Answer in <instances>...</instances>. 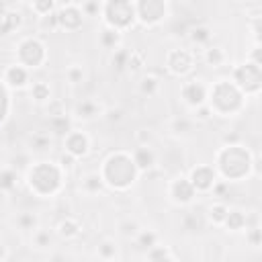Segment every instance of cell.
Wrapping results in <instances>:
<instances>
[{"instance_id": "b9f144b4", "label": "cell", "mask_w": 262, "mask_h": 262, "mask_svg": "<svg viewBox=\"0 0 262 262\" xmlns=\"http://www.w3.org/2000/svg\"><path fill=\"white\" fill-rule=\"evenodd\" d=\"M80 10L84 16H96L98 12H102V4L100 2H82Z\"/></svg>"}, {"instance_id": "30bf717a", "label": "cell", "mask_w": 262, "mask_h": 262, "mask_svg": "<svg viewBox=\"0 0 262 262\" xmlns=\"http://www.w3.org/2000/svg\"><path fill=\"white\" fill-rule=\"evenodd\" d=\"M166 70L174 76H186L192 70V53L188 49H172L166 55Z\"/></svg>"}, {"instance_id": "7bdbcfd3", "label": "cell", "mask_w": 262, "mask_h": 262, "mask_svg": "<svg viewBox=\"0 0 262 262\" xmlns=\"http://www.w3.org/2000/svg\"><path fill=\"white\" fill-rule=\"evenodd\" d=\"M57 166H59L63 172H72V170H74V166H76V158H74V156H70V154H61V156H59Z\"/></svg>"}, {"instance_id": "4dcf8cb0", "label": "cell", "mask_w": 262, "mask_h": 262, "mask_svg": "<svg viewBox=\"0 0 262 262\" xmlns=\"http://www.w3.org/2000/svg\"><path fill=\"white\" fill-rule=\"evenodd\" d=\"M31 96H33L35 102H47V100H51L49 84L47 82H35L31 86Z\"/></svg>"}, {"instance_id": "d590c367", "label": "cell", "mask_w": 262, "mask_h": 262, "mask_svg": "<svg viewBox=\"0 0 262 262\" xmlns=\"http://www.w3.org/2000/svg\"><path fill=\"white\" fill-rule=\"evenodd\" d=\"M158 88H160V80L156 76H145L139 82V92L145 94V96H154L158 92Z\"/></svg>"}, {"instance_id": "f35d334b", "label": "cell", "mask_w": 262, "mask_h": 262, "mask_svg": "<svg viewBox=\"0 0 262 262\" xmlns=\"http://www.w3.org/2000/svg\"><path fill=\"white\" fill-rule=\"evenodd\" d=\"M33 242H35V246L37 248H47V246H51V231L49 229H37L35 233H33Z\"/></svg>"}, {"instance_id": "ac0fdd59", "label": "cell", "mask_w": 262, "mask_h": 262, "mask_svg": "<svg viewBox=\"0 0 262 262\" xmlns=\"http://www.w3.org/2000/svg\"><path fill=\"white\" fill-rule=\"evenodd\" d=\"M20 25H23V14H20L18 10L8 8V10L0 16V37L10 35V33H12V31H16Z\"/></svg>"}, {"instance_id": "7402d4cb", "label": "cell", "mask_w": 262, "mask_h": 262, "mask_svg": "<svg viewBox=\"0 0 262 262\" xmlns=\"http://www.w3.org/2000/svg\"><path fill=\"white\" fill-rule=\"evenodd\" d=\"M225 57L227 55H225L223 47H219V45H209L205 49V53H203V59H205V63L209 68H221L225 63Z\"/></svg>"}, {"instance_id": "d6a6232c", "label": "cell", "mask_w": 262, "mask_h": 262, "mask_svg": "<svg viewBox=\"0 0 262 262\" xmlns=\"http://www.w3.org/2000/svg\"><path fill=\"white\" fill-rule=\"evenodd\" d=\"M147 260L149 262H174V258L166 246H154L151 250H147Z\"/></svg>"}, {"instance_id": "ab89813d", "label": "cell", "mask_w": 262, "mask_h": 262, "mask_svg": "<svg viewBox=\"0 0 262 262\" xmlns=\"http://www.w3.org/2000/svg\"><path fill=\"white\" fill-rule=\"evenodd\" d=\"M41 29L43 31H57L59 29V18H57V12H51V14H47V16H41Z\"/></svg>"}, {"instance_id": "44dd1931", "label": "cell", "mask_w": 262, "mask_h": 262, "mask_svg": "<svg viewBox=\"0 0 262 262\" xmlns=\"http://www.w3.org/2000/svg\"><path fill=\"white\" fill-rule=\"evenodd\" d=\"M188 39H190V43L192 45H207L209 47V43H211V39H213V31L207 27V25H196V27H192L190 31H188Z\"/></svg>"}, {"instance_id": "5b68a950", "label": "cell", "mask_w": 262, "mask_h": 262, "mask_svg": "<svg viewBox=\"0 0 262 262\" xmlns=\"http://www.w3.org/2000/svg\"><path fill=\"white\" fill-rule=\"evenodd\" d=\"M102 16H104V27H111L115 31H125L133 27L135 18V4L129 0H108L102 4Z\"/></svg>"}, {"instance_id": "2e32d148", "label": "cell", "mask_w": 262, "mask_h": 262, "mask_svg": "<svg viewBox=\"0 0 262 262\" xmlns=\"http://www.w3.org/2000/svg\"><path fill=\"white\" fill-rule=\"evenodd\" d=\"M131 160H133L137 172H143V170H149V168L156 166V154H154V149H151L149 145H139V147L133 151Z\"/></svg>"}, {"instance_id": "cb8c5ba5", "label": "cell", "mask_w": 262, "mask_h": 262, "mask_svg": "<svg viewBox=\"0 0 262 262\" xmlns=\"http://www.w3.org/2000/svg\"><path fill=\"white\" fill-rule=\"evenodd\" d=\"M135 246L143 252L151 250L154 246H158V233L154 229H141L137 235H135Z\"/></svg>"}, {"instance_id": "8fae6325", "label": "cell", "mask_w": 262, "mask_h": 262, "mask_svg": "<svg viewBox=\"0 0 262 262\" xmlns=\"http://www.w3.org/2000/svg\"><path fill=\"white\" fill-rule=\"evenodd\" d=\"M180 94H182V100H184L188 106L196 108V106L207 104L209 90H207V86H205L201 80H190V82H184V84H182Z\"/></svg>"}, {"instance_id": "8992f818", "label": "cell", "mask_w": 262, "mask_h": 262, "mask_svg": "<svg viewBox=\"0 0 262 262\" xmlns=\"http://www.w3.org/2000/svg\"><path fill=\"white\" fill-rule=\"evenodd\" d=\"M233 84L242 94H258L262 88V70L254 61L233 68Z\"/></svg>"}, {"instance_id": "bcb514c9", "label": "cell", "mask_w": 262, "mask_h": 262, "mask_svg": "<svg viewBox=\"0 0 262 262\" xmlns=\"http://www.w3.org/2000/svg\"><path fill=\"white\" fill-rule=\"evenodd\" d=\"M211 117H213V113H211V108H209L207 104H203V106H196V108H194V119H196V121L205 123V121H209Z\"/></svg>"}, {"instance_id": "e0dca14e", "label": "cell", "mask_w": 262, "mask_h": 262, "mask_svg": "<svg viewBox=\"0 0 262 262\" xmlns=\"http://www.w3.org/2000/svg\"><path fill=\"white\" fill-rule=\"evenodd\" d=\"M100 113H102V106L96 100H90V98H86V100H82V102H78L74 106V117L82 119V121H92Z\"/></svg>"}, {"instance_id": "f1b7e54d", "label": "cell", "mask_w": 262, "mask_h": 262, "mask_svg": "<svg viewBox=\"0 0 262 262\" xmlns=\"http://www.w3.org/2000/svg\"><path fill=\"white\" fill-rule=\"evenodd\" d=\"M18 182V172L12 168H2L0 170V190H14Z\"/></svg>"}, {"instance_id": "9a60e30c", "label": "cell", "mask_w": 262, "mask_h": 262, "mask_svg": "<svg viewBox=\"0 0 262 262\" xmlns=\"http://www.w3.org/2000/svg\"><path fill=\"white\" fill-rule=\"evenodd\" d=\"M4 82H6L10 88L20 90V88H25V86L29 84V70L23 68V66H18V63L8 66V68L4 70Z\"/></svg>"}, {"instance_id": "7a4b0ae2", "label": "cell", "mask_w": 262, "mask_h": 262, "mask_svg": "<svg viewBox=\"0 0 262 262\" xmlns=\"http://www.w3.org/2000/svg\"><path fill=\"white\" fill-rule=\"evenodd\" d=\"M29 188L39 196H51L63 186V170L53 162H37L27 172Z\"/></svg>"}, {"instance_id": "f5cc1de1", "label": "cell", "mask_w": 262, "mask_h": 262, "mask_svg": "<svg viewBox=\"0 0 262 262\" xmlns=\"http://www.w3.org/2000/svg\"><path fill=\"white\" fill-rule=\"evenodd\" d=\"M100 262H102V260H100Z\"/></svg>"}, {"instance_id": "ba28073f", "label": "cell", "mask_w": 262, "mask_h": 262, "mask_svg": "<svg viewBox=\"0 0 262 262\" xmlns=\"http://www.w3.org/2000/svg\"><path fill=\"white\" fill-rule=\"evenodd\" d=\"M135 4V18L143 27H156L168 16V2L164 0H139Z\"/></svg>"}, {"instance_id": "816d5d0a", "label": "cell", "mask_w": 262, "mask_h": 262, "mask_svg": "<svg viewBox=\"0 0 262 262\" xmlns=\"http://www.w3.org/2000/svg\"><path fill=\"white\" fill-rule=\"evenodd\" d=\"M4 256H6V250H4V246H2V242H0V262L4 260Z\"/></svg>"}, {"instance_id": "f907efd6", "label": "cell", "mask_w": 262, "mask_h": 262, "mask_svg": "<svg viewBox=\"0 0 262 262\" xmlns=\"http://www.w3.org/2000/svg\"><path fill=\"white\" fill-rule=\"evenodd\" d=\"M246 237H248V242H250L252 246H260V229H252Z\"/></svg>"}, {"instance_id": "52a82bcc", "label": "cell", "mask_w": 262, "mask_h": 262, "mask_svg": "<svg viewBox=\"0 0 262 262\" xmlns=\"http://www.w3.org/2000/svg\"><path fill=\"white\" fill-rule=\"evenodd\" d=\"M16 59L18 66L33 70V68H41L43 61L47 59V51L41 39L37 37H27L16 45Z\"/></svg>"}, {"instance_id": "d6986e66", "label": "cell", "mask_w": 262, "mask_h": 262, "mask_svg": "<svg viewBox=\"0 0 262 262\" xmlns=\"http://www.w3.org/2000/svg\"><path fill=\"white\" fill-rule=\"evenodd\" d=\"M121 41H123V35L111 27H102L100 33H98V43L104 47V49H111V51H117L121 47Z\"/></svg>"}, {"instance_id": "83f0119b", "label": "cell", "mask_w": 262, "mask_h": 262, "mask_svg": "<svg viewBox=\"0 0 262 262\" xmlns=\"http://www.w3.org/2000/svg\"><path fill=\"white\" fill-rule=\"evenodd\" d=\"M223 225L229 231H239V229L246 227V215L242 211H229L227 217H225V221H223Z\"/></svg>"}, {"instance_id": "7c38bea8", "label": "cell", "mask_w": 262, "mask_h": 262, "mask_svg": "<svg viewBox=\"0 0 262 262\" xmlns=\"http://www.w3.org/2000/svg\"><path fill=\"white\" fill-rule=\"evenodd\" d=\"M188 182L192 184L194 192H207L213 188V184L217 182V172L213 170V166H196L190 176H188Z\"/></svg>"}, {"instance_id": "484cf974", "label": "cell", "mask_w": 262, "mask_h": 262, "mask_svg": "<svg viewBox=\"0 0 262 262\" xmlns=\"http://www.w3.org/2000/svg\"><path fill=\"white\" fill-rule=\"evenodd\" d=\"M96 254H98V258H100L102 262H111V260L117 258L119 248H117L115 239H102V242L98 244V248H96Z\"/></svg>"}, {"instance_id": "4316f807", "label": "cell", "mask_w": 262, "mask_h": 262, "mask_svg": "<svg viewBox=\"0 0 262 262\" xmlns=\"http://www.w3.org/2000/svg\"><path fill=\"white\" fill-rule=\"evenodd\" d=\"M29 145L33 151H47L51 147V135L45 131H37L29 137Z\"/></svg>"}, {"instance_id": "5bb4252c", "label": "cell", "mask_w": 262, "mask_h": 262, "mask_svg": "<svg viewBox=\"0 0 262 262\" xmlns=\"http://www.w3.org/2000/svg\"><path fill=\"white\" fill-rule=\"evenodd\" d=\"M194 188H192V184L188 182V178H184V176H180V178H176L172 184H170V196L178 203V205H188L192 199H194Z\"/></svg>"}, {"instance_id": "74e56055", "label": "cell", "mask_w": 262, "mask_h": 262, "mask_svg": "<svg viewBox=\"0 0 262 262\" xmlns=\"http://www.w3.org/2000/svg\"><path fill=\"white\" fill-rule=\"evenodd\" d=\"M127 59H129V49H123L119 47L117 51H113V57H111V63L115 70H127Z\"/></svg>"}, {"instance_id": "1f68e13d", "label": "cell", "mask_w": 262, "mask_h": 262, "mask_svg": "<svg viewBox=\"0 0 262 262\" xmlns=\"http://www.w3.org/2000/svg\"><path fill=\"white\" fill-rule=\"evenodd\" d=\"M145 61H147L145 51H141V49H131V51H129V59H127V70L137 72V70H141V68L145 66Z\"/></svg>"}, {"instance_id": "60d3db41", "label": "cell", "mask_w": 262, "mask_h": 262, "mask_svg": "<svg viewBox=\"0 0 262 262\" xmlns=\"http://www.w3.org/2000/svg\"><path fill=\"white\" fill-rule=\"evenodd\" d=\"M66 78H68V82L70 84H80L82 80H84V70H82V66H70L68 70H66Z\"/></svg>"}, {"instance_id": "3957f363", "label": "cell", "mask_w": 262, "mask_h": 262, "mask_svg": "<svg viewBox=\"0 0 262 262\" xmlns=\"http://www.w3.org/2000/svg\"><path fill=\"white\" fill-rule=\"evenodd\" d=\"M217 168L223 178L227 180H239L250 174L252 168V156L246 147L237 145H223L217 154Z\"/></svg>"}, {"instance_id": "7dc6e473", "label": "cell", "mask_w": 262, "mask_h": 262, "mask_svg": "<svg viewBox=\"0 0 262 262\" xmlns=\"http://www.w3.org/2000/svg\"><path fill=\"white\" fill-rule=\"evenodd\" d=\"M135 139H137L139 145H149L154 137H151V133H149L147 129H139V131L135 133Z\"/></svg>"}, {"instance_id": "9c48e42d", "label": "cell", "mask_w": 262, "mask_h": 262, "mask_svg": "<svg viewBox=\"0 0 262 262\" xmlns=\"http://www.w3.org/2000/svg\"><path fill=\"white\" fill-rule=\"evenodd\" d=\"M55 12H57V18H59V29L78 31L84 25V14L80 10V4H76V2L61 4V6H57Z\"/></svg>"}, {"instance_id": "d4e9b609", "label": "cell", "mask_w": 262, "mask_h": 262, "mask_svg": "<svg viewBox=\"0 0 262 262\" xmlns=\"http://www.w3.org/2000/svg\"><path fill=\"white\" fill-rule=\"evenodd\" d=\"M102 186H104V182H102V178H100L98 172H90V174H86L82 178V188L88 194H98L102 190Z\"/></svg>"}, {"instance_id": "681fc988", "label": "cell", "mask_w": 262, "mask_h": 262, "mask_svg": "<svg viewBox=\"0 0 262 262\" xmlns=\"http://www.w3.org/2000/svg\"><path fill=\"white\" fill-rule=\"evenodd\" d=\"M106 119L108 121H121L123 119V111L121 108H108L106 111Z\"/></svg>"}, {"instance_id": "603a6c76", "label": "cell", "mask_w": 262, "mask_h": 262, "mask_svg": "<svg viewBox=\"0 0 262 262\" xmlns=\"http://www.w3.org/2000/svg\"><path fill=\"white\" fill-rule=\"evenodd\" d=\"M80 231H82V227H80L78 219H74V217H66V219H61L59 225H57V233H59L61 237H66V239H74V237H78Z\"/></svg>"}, {"instance_id": "e575fe53", "label": "cell", "mask_w": 262, "mask_h": 262, "mask_svg": "<svg viewBox=\"0 0 262 262\" xmlns=\"http://www.w3.org/2000/svg\"><path fill=\"white\" fill-rule=\"evenodd\" d=\"M139 231H141L139 223H137L135 219H131V217H127V219H123V221L119 223V233H121L123 237H135Z\"/></svg>"}, {"instance_id": "277c9868", "label": "cell", "mask_w": 262, "mask_h": 262, "mask_svg": "<svg viewBox=\"0 0 262 262\" xmlns=\"http://www.w3.org/2000/svg\"><path fill=\"white\" fill-rule=\"evenodd\" d=\"M207 98H209L207 106L211 108V113L221 117H229L244 106V94L235 88L233 82H227V80L215 82Z\"/></svg>"}, {"instance_id": "f6af8a7d", "label": "cell", "mask_w": 262, "mask_h": 262, "mask_svg": "<svg viewBox=\"0 0 262 262\" xmlns=\"http://www.w3.org/2000/svg\"><path fill=\"white\" fill-rule=\"evenodd\" d=\"M182 223H184V229H190V231H194V229L201 227V219H199L194 213H186Z\"/></svg>"}, {"instance_id": "836d02e7", "label": "cell", "mask_w": 262, "mask_h": 262, "mask_svg": "<svg viewBox=\"0 0 262 262\" xmlns=\"http://www.w3.org/2000/svg\"><path fill=\"white\" fill-rule=\"evenodd\" d=\"M227 213H229V209H227V205H223V203H215V205L209 207V219H211L213 223H217V225H223Z\"/></svg>"}, {"instance_id": "6da1fadb", "label": "cell", "mask_w": 262, "mask_h": 262, "mask_svg": "<svg viewBox=\"0 0 262 262\" xmlns=\"http://www.w3.org/2000/svg\"><path fill=\"white\" fill-rule=\"evenodd\" d=\"M100 178L104 184H108L115 190H127L137 178V168H135L129 154L115 151L104 160L102 170H100Z\"/></svg>"}, {"instance_id": "4fadbf2b", "label": "cell", "mask_w": 262, "mask_h": 262, "mask_svg": "<svg viewBox=\"0 0 262 262\" xmlns=\"http://www.w3.org/2000/svg\"><path fill=\"white\" fill-rule=\"evenodd\" d=\"M63 145H66V154L78 158H84L90 151V139L84 131H70L63 137Z\"/></svg>"}, {"instance_id": "f546056e", "label": "cell", "mask_w": 262, "mask_h": 262, "mask_svg": "<svg viewBox=\"0 0 262 262\" xmlns=\"http://www.w3.org/2000/svg\"><path fill=\"white\" fill-rule=\"evenodd\" d=\"M16 227L23 229V231H37V225H39V219L35 213H20L16 219H14Z\"/></svg>"}, {"instance_id": "ee69618b", "label": "cell", "mask_w": 262, "mask_h": 262, "mask_svg": "<svg viewBox=\"0 0 262 262\" xmlns=\"http://www.w3.org/2000/svg\"><path fill=\"white\" fill-rule=\"evenodd\" d=\"M172 131H174L176 135H184V133L190 131V123H188L186 119H174V121H172Z\"/></svg>"}, {"instance_id": "8d00e7d4", "label": "cell", "mask_w": 262, "mask_h": 262, "mask_svg": "<svg viewBox=\"0 0 262 262\" xmlns=\"http://www.w3.org/2000/svg\"><path fill=\"white\" fill-rule=\"evenodd\" d=\"M55 8H57V4H55L53 0L31 2V10H33V12H37V14H39V18H41V16H47V14H51V12H55Z\"/></svg>"}, {"instance_id": "ffe728a7", "label": "cell", "mask_w": 262, "mask_h": 262, "mask_svg": "<svg viewBox=\"0 0 262 262\" xmlns=\"http://www.w3.org/2000/svg\"><path fill=\"white\" fill-rule=\"evenodd\" d=\"M47 125H49V133H55L59 137H66L70 131H74L72 129V119L66 113L63 115H57V117H49Z\"/></svg>"}, {"instance_id": "c3c4849f", "label": "cell", "mask_w": 262, "mask_h": 262, "mask_svg": "<svg viewBox=\"0 0 262 262\" xmlns=\"http://www.w3.org/2000/svg\"><path fill=\"white\" fill-rule=\"evenodd\" d=\"M47 115L49 117H57V115H63V111H61V102L59 100H49V106H47Z\"/></svg>"}]
</instances>
